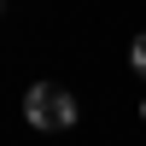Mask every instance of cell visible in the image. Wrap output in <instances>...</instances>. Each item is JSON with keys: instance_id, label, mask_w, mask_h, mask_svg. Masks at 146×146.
<instances>
[{"instance_id": "4", "label": "cell", "mask_w": 146, "mask_h": 146, "mask_svg": "<svg viewBox=\"0 0 146 146\" xmlns=\"http://www.w3.org/2000/svg\"><path fill=\"white\" fill-rule=\"evenodd\" d=\"M0 6H6V0H0Z\"/></svg>"}, {"instance_id": "2", "label": "cell", "mask_w": 146, "mask_h": 146, "mask_svg": "<svg viewBox=\"0 0 146 146\" xmlns=\"http://www.w3.org/2000/svg\"><path fill=\"white\" fill-rule=\"evenodd\" d=\"M129 64H135V76H146V35H135V47H129Z\"/></svg>"}, {"instance_id": "1", "label": "cell", "mask_w": 146, "mask_h": 146, "mask_svg": "<svg viewBox=\"0 0 146 146\" xmlns=\"http://www.w3.org/2000/svg\"><path fill=\"white\" fill-rule=\"evenodd\" d=\"M23 123L29 129H70L76 123V100H70V88H58V82H35L29 94H23Z\"/></svg>"}, {"instance_id": "3", "label": "cell", "mask_w": 146, "mask_h": 146, "mask_svg": "<svg viewBox=\"0 0 146 146\" xmlns=\"http://www.w3.org/2000/svg\"><path fill=\"white\" fill-rule=\"evenodd\" d=\"M140 123H146V100H140Z\"/></svg>"}]
</instances>
